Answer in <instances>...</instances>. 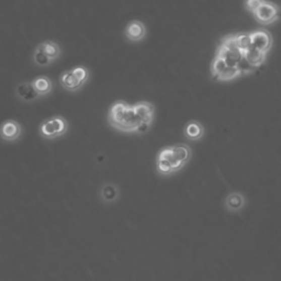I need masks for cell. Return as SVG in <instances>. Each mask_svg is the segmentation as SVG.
<instances>
[{
  "label": "cell",
  "mask_w": 281,
  "mask_h": 281,
  "mask_svg": "<svg viewBox=\"0 0 281 281\" xmlns=\"http://www.w3.org/2000/svg\"><path fill=\"white\" fill-rule=\"evenodd\" d=\"M215 55L220 56L231 66H240L242 61L244 60V53L236 44L235 34H229L221 39Z\"/></svg>",
  "instance_id": "1"
},
{
  "label": "cell",
  "mask_w": 281,
  "mask_h": 281,
  "mask_svg": "<svg viewBox=\"0 0 281 281\" xmlns=\"http://www.w3.org/2000/svg\"><path fill=\"white\" fill-rule=\"evenodd\" d=\"M185 165L174 154L173 148L166 147L158 153L156 158V170L161 176H170L179 172Z\"/></svg>",
  "instance_id": "2"
},
{
  "label": "cell",
  "mask_w": 281,
  "mask_h": 281,
  "mask_svg": "<svg viewBox=\"0 0 281 281\" xmlns=\"http://www.w3.org/2000/svg\"><path fill=\"white\" fill-rule=\"evenodd\" d=\"M243 76L240 66H231L220 56H214L211 64V77L217 82H231Z\"/></svg>",
  "instance_id": "3"
},
{
  "label": "cell",
  "mask_w": 281,
  "mask_h": 281,
  "mask_svg": "<svg viewBox=\"0 0 281 281\" xmlns=\"http://www.w3.org/2000/svg\"><path fill=\"white\" fill-rule=\"evenodd\" d=\"M68 131V123L63 117H53L43 121L40 126V134L44 139L53 140L64 135Z\"/></svg>",
  "instance_id": "4"
},
{
  "label": "cell",
  "mask_w": 281,
  "mask_h": 281,
  "mask_svg": "<svg viewBox=\"0 0 281 281\" xmlns=\"http://www.w3.org/2000/svg\"><path fill=\"white\" fill-rule=\"evenodd\" d=\"M253 15L256 19V21L259 22L260 24H264V26H268V24H272L280 20L281 8L277 4L265 0Z\"/></svg>",
  "instance_id": "5"
},
{
  "label": "cell",
  "mask_w": 281,
  "mask_h": 281,
  "mask_svg": "<svg viewBox=\"0 0 281 281\" xmlns=\"http://www.w3.org/2000/svg\"><path fill=\"white\" fill-rule=\"evenodd\" d=\"M251 33L252 47L268 54L272 47V35L267 30L259 29Z\"/></svg>",
  "instance_id": "6"
},
{
  "label": "cell",
  "mask_w": 281,
  "mask_h": 281,
  "mask_svg": "<svg viewBox=\"0 0 281 281\" xmlns=\"http://www.w3.org/2000/svg\"><path fill=\"white\" fill-rule=\"evenodd\" d=\"M141 120L134 110L133 105L128 104L123 115V120L119 131L121 132H136Z\"/></svg>",
  "instance_id": "7"
},
{
  "label": "cell",
  "mask_w": 281,
  "mask_h": 281,
  "mask_svg": "<svg viewBox=\"0 0 281 281\" xmlns=\"http://www.w3.org/2000/svg\"><path fill=\"white\" fill-rule=\"evenodd\" d=\"M22 134V128L15 120H8L0 127V136L4 141L15 142L20 139Z\"/></svg>",
  "instance_id": "8"
},
{
  "label": "cell",
  "mask_w": 281,
  "mask_h": 281,
  "mask_svg": "<svg viewBox=\"0 0 281 281\" xmlns=\"http://www.w3.org/2000/svg\"><path fill=\"white\" fill-rule=\"evenodd\" d=\"M124 35H126L127 39L131 42L142 41L146 35V28L144 26V23L139 20L131 21L126 28Z\"/></svg>",
  "instance_id": "9"
},
{
  "label": "cell",
  "mask_w": 281,
  "mask_h": 281,
  "mask_svg": "<svg viewBox=\"0 0 281 281\" xmlns=\"http://www.w3.org/2000/svg\"><path fill=\"white\" fill-rule=\"evenodd\" d=\"M16 95L23 102H32L40 97L34 89L32 82H23L19 84L16 89Z\"/></svg>",
  "instance_id": "10"
},
{
  "label": "cell",
  "mask_w": 281,
  "mask_h": 281,
  "mask_svg": "<svg viewBox=\"0 0 281 281\" xmlns=\"http://www.w3.org/2000/svg\"><path fill=\"white\" fill-rule=\"evenodd\" d=\"M133 107H134V110L137 114V116H139L141 122L151 124L152 126L153 120H154V115H155L154 105L151 102L141 101V102H137L136 104H134Z\"/></svg>",
  "instance_id": "11"
},
{
  "label": "cell",
  "mask_w": 281,
  "mask_h": 281,
  "mask_svg": "<svg viewBox=\"0 0 281 281\" xmlns=\"http://www.w3.org/2000/svg\"><path fill=\"white\" fill-rule=\"evenodd\" d=\"M127 103L123 101H117L110 109L109 112V123L112 128H115L116 130H119L120 128L122 120H123V115L124 111H126L127 108Z\"/></svg>",
  "instance_id": "12"
},
{
  "label": "cell",
  "mask_w": 281,
  "mask_h": 281,
  "mask_svg": "<svg viewBox=\"0 0 281 281\" xmlns=\"http://www.w3.org/2000/svg\"><path fill=\"white\" fill-rule=\"evenodd\" d=\"M266 58H267V54L258 51V49H256L254 47L248 48L247 51L244 53V59L247 62V63L253 66L254 68L257 70L258 67H260L263 65L265 62H266Z\"/></svg>",
  "instance_id": "13"
},
{
  "label": "cell",
  "mask_w": 281,
  "mask_h": 281,
  "mask_svg": "<svg viewBox=\"0 0 281 281\" xmlns=\"http://www.w3.org/2000/svg\"><path fill=\"white\" fill-rule=\"evenodd\" d=\"M60 83L64 89L72 92L77 91L83 87V85L79 83V80L77 79L76 76H75V74L73 73L72 70L63 73V75H62L60 78Z\"/></svg>",
  "instance_id": "14"
},
{
  "label": "cell",
  "mask_w": 281,
  "mask_h": 281,
  "mask_svg": "<svg viewBox=\"0 0 281 281\" xmlns=\"http://www.w3.org/2000/svg\"><path fill=\"white\" fill-rule=\"evenodd\" d=\"M204 134V128L198 121H191L185 128V135L190 141H198L202 139Z\"/></svg>",
  "instance_id": "15"
},
{
  "label": "cell",
  "mask_w": 281,
  "mask_h": 281,
  "mask_svg": "<svg viewBox=\"0 0 281 281\" xmlns=\"http://www.w3.org/2000/svg\"><path fill=\"white\" fill-rule=\"evenodd\" d=\"M32 85L34 87V89L36 90V92L40 95V97L49 95L53 89L52 80L46 76L36 77L35 79L32 80Z\"/></svg>",
  "instance_id": "16"
},
{
  "label": "cell",
  "mask_w": 281,
  "mask_h": 281,
  "mask_svg": "<svg viewBox=\"0 0 281 281\" xmlns=\"http://www.w3.org/2000/svg\"><path fill=\"white\" fill-rule=\"evenodd\" d=\"M40 45L43 49V52H44V54L51 61L59 60L61 58L62 49H61V46L58 44V43H55L53 41H46V42L41 43Z\"/></svg>",
  "instance_id": "17"
},
{
  "label": "cell",
  "mask_w": 281,
  "mask_h": 281,
  "mask_svg": "<svg viewBox=\"0 0 281 281\" xmlns=\"http://www.w3.org/2000/svg\"><path fill=\"white\" fill-rule=\"evenodd\" d=\"M245 204V199L242 193L239 192H233L228 196L227 198V207L228 209L232 211L241 210Z\"/></svg>",
  "instance_id": "18"
},
{
  "label": "cell",
  "mask_w": 281,
  "mask_h": 281,
  "mask_svg": "<svg viewBox=\"0 0 281 281\" xmlns=\"http://www.w3.org/2000/svg\"><path fill=\"white\" fill-rule=\"evenodd\" d=\"M172 148L174 154L177 156V158L182 161L184 165H186L190 160L192 152H191V148L188 145L179 144V145L172 146Z\"/></svg>",
  "instance_id": "19"
},
{
  "label": "cell",
  "mask_w": 281,
  "mask_h": 281,
  "mask_svg": "<svg viewBox=\"0 0 281 281\" xmlns=\"http://www.w3.org/2000/svg\"><path fill=\"white\" fill-rule=\"evenodd\" d=\"M235 41L243 53H245L248 48L252 47L251 33H236Z\"/></svg>",
  "instance_id": "20"
},
{
  "label": "cell",
  "mask_w": 281,
  "mask_h": 281,
  "mask_svg": "<svg viewBox=\"0 0 281 281\" xmlns=\"http://www.w3.org/2000/svg\"><path fill=\"white\" fill-rule=\"evenodd\" d=\"M33 62H34V64L37 66L45 67V66H48L52 61L47 58V56L44 54V52H43L41 45H37L33 53Z\"/></svg>",
  "instance_id": "21"
},
{
  "label": "cell",
  "mask_w": 281,
  "mask_h": 281,
  "mask_svg": "<svg viewBox=\"0 0 281 281\" xmlns=\"http://www.w3.org/2000/svg\"><path fill=\"white\" fill-rule=\"evenodd\" d=\"M72 71L75 74V76H76L77 79L79 80V83L84 86L89 78V71L87 70L85 66H77L73 68Z\"/></svg>",
  "instance_id": "22"
},
{
  "label": "cell",
  "mask_w": 281,
  "mask_h": 281,
  "mask_svg": "<svg viewBox=\"0 0 281 281\" xmlns=\"http://www.w3.org/2000/svg\"><path fill=\"white\" fill-rule=\"evenodd\" d=\"M264 2L265 0H245V8L247 11L251 12V14H254Z\"/></svg>",
  "instance_id": "23"
}]
</instances>
